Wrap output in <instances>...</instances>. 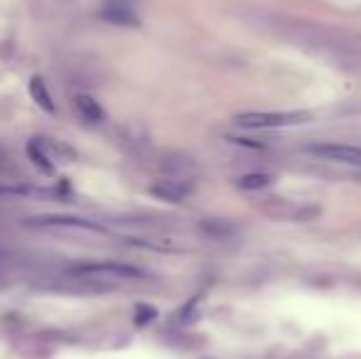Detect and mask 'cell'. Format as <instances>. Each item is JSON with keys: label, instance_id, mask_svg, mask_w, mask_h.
I'll list each match as a JSON object with an SVG mask.
<instances>
[{"label": "cell", "instance_id": "obj_1", "mask_svg": "<svg viewBox=\"0 0 361 359\" xmlns=\"http://www.w3.org/2000/svg\"><path fill=\"white\" fill-rule=\"evenodd\" d=\"M69 276L81 281H140L145 273L138 266L121 264V261H94V264L72 266Z\"/></svg>", "mask_w": 361, "mask_h": 359}, {"label": "cell", "instance_id": "obj_2", "mask_svg": "<svg viewBox=\"0 0 361 359\" xmlns=\"http://www.w3.org/2000/svg\"><path fill=\"white\" fill-rule=\"evenodd\" d=\"M233 121L241 128H288V126L307 123L310 114L305 111H243Z\"/></svg>", "mask_w": 361, "mask_h": 359}, {"label": "cell", "instance_id": "obj_3", "mask_svg": "<svg viewBox=\"0 0 361 359\" xmlns=\"http://www.w3.org/2000/svg\"><path fill=\"white\" fill-rule=\"evenodd\" d=\"M307 150L312 155H317V158L329 160V163L349 165V168H361V148H359V145H349V143H317V145H310Z\"/></svg>", "mask_w": 361, "mask_h": 359}, {"label": "cell", "instance_id": "obj_4", "mask_svg": "<svg viewBox=\"0 0 361 359\" xmlns=\"http://www.w3.org/2000/svg\"><path fill=\"white\" fill-rule=\"evenodd\" d=\"M27 226H62V229H84L106 234V226L94 219H81V217H67V214H44V217H30L25 221Z\"/></svg>", "mask_w": 361, "mask_h": 359}, {"label": "cell", "instance_id": "obj_5", "mask_svg": "<svg viewBox=\"0 0 361 359\" xmlns=\"http://www.w3.org/2000/svg\"><path fill=\"white\" fill-rule=\"evenodd\" d=\"M190 192H192L190 182H180V180H160L150 187V195H155L162 202H182L187 200Z\"/></svg>", "mask_w": 361, "mask_h": 359}, {"label": "cell", "instance_id": "obj_6", "mask_svg": "<svg viewBox=\"0 0 361 359\" xmlns=\"http://www.w3.org/2000/svg\"><path fill=\"white\" fill-rule=\"evenodd\" d=\"M74 106L79 111V116L89 123H101L104 121V109L99 106V101L94 96H86V94H76L74 96Z\"/></svg>", "mask_w": 361, "mask_h": 359}, {"label": "cell", "instance_id": "obj_7", "mask_svg": "<svg viewBox=\"0 0 361 359\" xmlns=\"http://www.w3.org/2000/svg\"><path fill=\"white\" fill-rule=\"evenodd\" d=\"M30 94H32L35 104H37L39 109L47 111V114H54V101H52V96H49L47 84H44L42 77H32V79H30Z\"/></svg>", "mask_w": 361, "mask_h": 359}, {"label": "cell", "instance_id": "obj_8", "mask_svg": "<svg viewBox=\"0 0 361 359\" xmlns=\"http://www.w3.org/2000/svg\"><path fill=\"white\" fill-rule=\"evenodd\" d=\"M5 195H23V197H35V200H62V192L54 187H13V190H0Z\"/></svg>", "mask_w": 361, "mask_h": 359}, {"label": "cell", "instance_id": "obj_9", "mask_svg": "<svg viewBox=\"0 0 361 359\" xmlns=\"http://www.w3.org/2000/svg\"><path fill=\"white\" fill-rule=\"evenodd\" d=\"M104 18L116 25H138V18H135L133 10L126 8V5H118V3H111L109 8L104 10Z\"/></svg>", "mask_w": 361, "mask_h": 359}, {"label": "cell", "instance_id": "obj_10", "mask_svg": "<svg viewBox=\"0 0 361 359\" xmlns=\"http://www.w3.org/2000/svg\"><path fill=\"white\" fill-rule=\"evenodd\" d=\"M27 155H30V160H32V163L42 170V173H47V175L54 173V160L44 153V145L39 143V140H35V143L27 145Z\"/></svg>", "mask_w": 361, "mask_h": 359}, {"label": "cell", "instance_id": "obj_11", "mask_svg": "<svg viewBox=\"0 0 361 359\" xmlns=\"http://www.w3.org/2000/svg\"><path fill=\"white\" fill-rule=\"evenodd\" d=\"M271 182L273 178L266 173H248L236 180V187H241V190H266V187H271Z\"/></svg>", "mask_w": 361, "mask_h": 359}, {"label": "cell", "instance_id": "obj_12", "mask_svg": "<svg viewBox=\"0 0 361 359\" xmlns=\"http://www.w3.org/2000/svg\"><path fill=\"white\" fill-rule=\"evenodd\" d=\"M157 317V310L150 305H135V322L138 325H147L150 320H155Z\"/></svg>", "mask_w": 361, "mask_h": 359}]
</instances>
